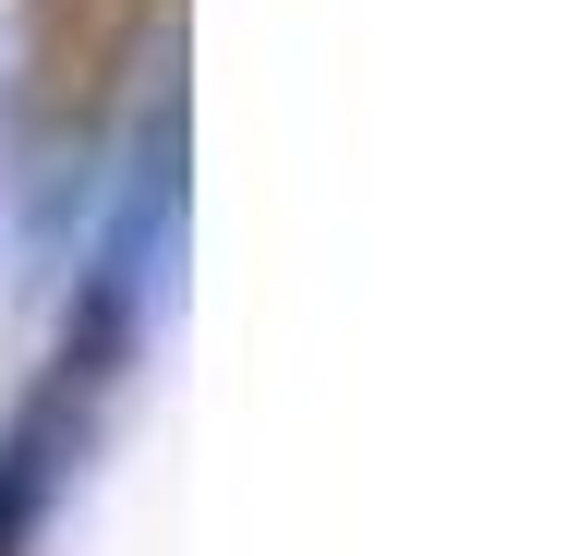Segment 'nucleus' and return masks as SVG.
Returning a JSON list of instances; mask_svg holds the SVG:
<instances>
[{"instance_id": "nucleus-1", "label": "nucleus", "mask_w": 568, "mask_h": 556, "mask_svg": "<svg viewBox=\"0 0 568 556\" xmlns=\"http://www.w3.org/2000/svg\"><path fill=\"white\" fill-rule=\"evenodd\" d=\"M158 37V0H37V49H24V73H37V98L49 110H98L121 85V61Z\"/></svg>"}]
</instances>
